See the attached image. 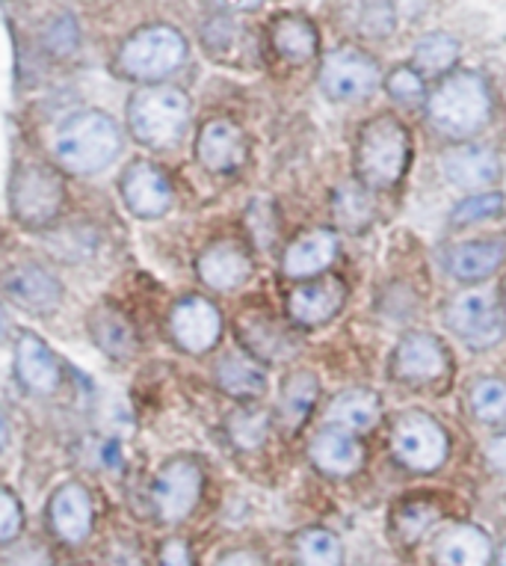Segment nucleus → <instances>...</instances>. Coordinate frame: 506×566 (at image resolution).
<instances>
[{
	"instance_id": "obj_1",
	"label": "nucleus",
	"mask_w": 506,
	"mask_h": 566,
	"mask_svg": "<svg viewBox=\"0 0 506 566\" xmlns=\"http://www.w3.org/2000/svg\"><path fill=\"white\" fill-rule=\"evenodd\" d=\"M56 160L74 176H89L110 167L122 151V134L107 113L86 111L63 122L56 134Z\"/></svg>"
},
{
	"instance_id": "obj_2",
	"label": "nucleus",
	"mask_w": 506,
	"mask_h": 566,
	"mask_svg": "<svg viewBox=\"0 0 506 566\" xmlns=\"http://www.w3.org/2000/svg\"><path fill=\"white\" fill-rule=\"evenodd\" d=\"M492 116L486 81L474 72H456L430 98V119L447 137H471Z\"/></svg>"
},
{
	"instance_id": "obj_3",
	"label": "nucleus",
	"mask_w": 506,
	"mask_h": 566,
	"mask_svg": "<svg viewBox=\"0 0 506 566\" xmlns=\"http://www.w3.org/2000/svg\"><path fill=\"white\" fill-rule=\"evenodd\" d=\"M190 122V102L176 86H148L128 102V125L134 139L164 149L181 139Z\"/></svg>"
},
{
	"instance_id": "obj_4",
	"label": "nucleus",
	"mask_w": 506,
	"mask_h": 566,
	"mask_svg": "<svg viewBox=\"0 0 506 566\" xmlns=\"http://www.w3.org/2000/svg\"><path fill=\"white\" fill-rule=\"evenodd\" d=\"M187 42L176 28H146L122 45L116 56V72L130 81H160L185 63Z\"/></svg>"
},
{
	"instance_id": "obj_5",
	"label": "nucleus",
	"mask_w": 506,
	"mask_h": 566,
	"mask_svg": "<svg viewBox=\"0 0 506 566\" xmlns=\"http://www.w3.org/2000/svg\"><path fill=\"white\" fill-rule=\"evenodd\" d=\"M12 214L28 229H45L63 214L65 187L60 172L42 164H28L15 169L10 185Z\"/></svg>"
},
{
	"instance_id": "obj_6",
	"label": "nucleus",
	"mask_w": 506,
	"mask_h": 566,
	"mask_svg": "<svg viewBox=\"0 0 506 566\" xmlns=\"http://www.w3.org/2000/svg\"><path fill=\"white\" fill-rule=\"evenodd\" d=\"M405 130L394 119L370 122L359 139V172L368 187H391L403 176Z\"/></svg>"
},
{
	"instance_id": "obj_7",
	"label": "nucleus",
	"mask_w": 506,
	"mask_h": 566,
	"mask_svg": "<svg viewBox=\"0 0 506 566\" xmlns=\"http://www.w3.org/2000/svg\"><path fill=\"white\" fill-rule=\"evenodd\" d=\"M397 460L418 472H433L447 457V437L439 428V421L424 412H409L397 421L394 439H391Z\"/></svg>"
},
{
	"instance_id": "obj_8",
	"label": "nucleus",
	"mask_w": 506,
	"mask_h": 566,
	"mask_svg": "<svg viewBox=\"0 0 506 566\" xmlns=\"http://www.w3.org/2000/svg\"><path fill=\"white\" fill-rule=\"evenodd\" d=\"M202 495V469L190 457H178L160 469L151 490L157 516L164 522L187 520Z\"/></svg>"
},
{
	"instance_id": "obj_9",
	"label": "nucleus",
	"mask_w": 506,
	"mask_h": 566,
	"mask_svg": "<svg viewBox=\"0 0 506 566\" xmlns=\"http://www.w3.org/2000/svg\"><path fill=\"white\" fill-rule=\"evenodd\" d=\"M320 81L326 95L335 102H356V98H368L377 90L379 69L370 56L341 48L326 56Z\"/></svg>"
},
{
	"instance_id": "obj_10",
	"label": "nucleus",
	"mask_w": 506,
	"mask_h": 566,
	"mask_svg": "<svg viewBox=\"0 0 506 566\" xmlns=\"http://www.w3.org/2000/svg\"><path fill=\"white\" fill-rule=\"evenodd\" d=\"M447 324L471 347H492L504 335L500 312L483 291H468V294L453 300L451 312H447Z\"/></svg>"
},
{
	"instance_id": "obj_11",
	"label": "nucleus",
	"mask_w": 506,
	"mask_h": 566,
	"mask_svg": "<svg viewBox=\"0 0 506 566\" xmlns=\"http://www.w3.org/2000/svg\"><path fill=\"white\" fill-rule=\"evenodd\" d=\"M169 329H172L178 347H185L187 353H204L220 342L222 317L211 300L187 297L172 308Z\"/></svg>"
},
{
	"instance_id": "obj_12",
	"label": "nucleus",
	"mask_w": 506,
	"mask_h": 566,
	"mask_svg": "<svg viewBox=\"0 0 506 566\" xmlns=\"http://www.w3.org/2000/svg\"><path fill=\"white\" fill-rule=\"evenodd\" d=\"M122 199L130 208V214L143 217V220H155V217H164L169 211L172 185L155 164L137 160L122 176Z\"/></svg>"
},
{
	"instance_id": "obj_13",
	"label": "nucleus",
	"mask_w": 506,
	"mask_h": 566,
	"mask_svg": "<svg viewBox=\"0 0 506 566\" xmlns=\"http://www.w3.org/2000/svg\"><path fill=\"white\" fill-rule=\"evenodd\" d=\"M3 289L12 297L15 306H21L30 315H48L63 303V285L51 270L39 264H24L15 268L3 282Z\"/></svg>"
},
{
	"instance_id": "obj_14",
	"label": "nucleus",
	"mask_w": 506,
	"mask_h": 566,
	"mask_svg": "<svg viewBox=\"0 0 506 566\" xmlns=\"http://www.w3.org/2000/svg\"><path fill=\"white\" fill-rule=\"evenodd\" d=\"M15 374L21 386L36 395H51L63 380V368L56 363L54 350L36 335H21L15 344Z\"/></svg>"
},
{
	"instance_id": "obj_15",
	"label": "nucleus",
	"mask_w": 506,
	"mask_h": 566,
	"mask_svg": "<svg viewBox=\"0 0 506 566\" xmlns=\"http://www.w3.org/2000/svg\"><path fill=\"white\" fill-rule=\"evenodd\" d=\"M51 525L65 543H83L93 531V499L81 483H65L51 499Z\"/></svg>"
},
{
	"instance_id": "obj_16",
	"label": "nucleus",
	"mask_w": 506,
	"mask_h": 566,
	"mask_svg": "<svg viewBox=\"0 0 506 566\" xmlns=\"http://www.w3.org/2000/svg\"><path fill=\"white\" fill-rule=\"evenodd\" d=\"M196 151H199V160L211 172H231L246 160V139H243L238 125H231L225 119H213L199 134Z\"/></svg>"
},
{
	"instance_id": "obj_17",
	"label": "nucleus",
	"mask_w": 506,
	"mask_h": 566,
	"mask_svg": "<svg viewBox=\"0 0 506 566\" xmlns=\"http://www.w3.org/2000/svg\"><path fill=\"white\" fill-rule=\"evenodd\" d=\"M444 176L462 190H479L500 178V160L483 146H460L444 155Z\"/></svg>"
},
{
	"instance_id": "obj_18",
	"label": "nucleus",
	"mask_w": 506,
	"mask_h": 566,
	"mask_svg": "<svg viewBox=\"0 0 506 566\" xmlns=\"http://www.w3.org/2000/svg\"><path fill=\"white\" fill-rule=\"evenodd\" d=\"M249 273H252V264H249L246 250H240L238 243L231 241L213 243L199 259V276H202L204 285L217 291L240 289Z\"/></svg>"
},
{
	"instance_id": "obj_19",
	"label": "nucleus",
	"mask_w": 506,
	"mask_h": 566,
	"mask_svg": "<svg viewBox=\"0 0 506 566\" xmlns=\"http://www.w3.org/2000/svg\"><path fill=\"white\" fill-rule=\"evenodd\" d=\"M394 365H397V374H400L403 380L424 382V380L442 377L447 359H444V347L435 342L433 335L418 333L400 342Z\"/></svg>"
},
{
	"instance_id": "obj_20",
	"label": "nucleus",
	"mask_w": 506,
	"mask_h": 566,
	"mask_svg": "<svg viewBox=\"0 0 506 566\" xmlns=\"http://www.w3.org/2000/svg\"><path fill=\"white\" fill-rule=\"evenodd\" d=\"M506 259V241L504 238H492V241H474L460 243L447 252V270L456 279L474 282V279L492 276L500 261Z\"/></svg>"
},
{
	"instance_id": "obj_21",
	"label": "nucleus",
	"mask_w": 506,
	"mask_h": 566,
	"mask_svg": "<svg viewBox=\"0 0 506 566\" xmlns=\"http://www.w3.org/2000/svg\"><path fill=\"white\" fill-rule=\"evenodd\" d=\"M344 303V285L338 279H326V282H317V285H303L291 294V315L299 324H326L329 317H335V312L341 308Z\"/></svg>"
},
{
	"instance_id": "obj_22",
	"label": "nucleus",
	"mask_w": 506,
	"mask_h": 566,
	"mask_svg": "<svg viewBox=\"0 0 506 566\" xmlns=\"http://www.w3.org/2000/svg\"><path fill=\"white\" fill-rule=\"evenodd\" d=\"M312 460L329 474H350L361 465V446L350 430L326 428L312 442Z\"/></svg>"
},
{
	"instance_id": "obj_23",
	"label": "nucleus",
	"mask_w": 506,
	"mask_h": 566,
	"mask_svg": "<svg viewBox=\"0 0 506 566\" xmlns=\"http://www.w3.org/2000/svg\"><path fill=\"white\" fill-rule=\"evenodd\" d=\"M338 252V241L331 232H308L299 241L291 243L285 252V273L287 276H314L331 264Z\"/></svg>"
},
{
	"instance_id": "obj_24",
	"label": "nucleus",
	"mask_w": 506,
	"mask_h": 566,
	"mask_svg": "<svg viewBox=\"0 0 506 566\" xmlns=\"http://www.w3.org/2000/svg\"><path fill=\"white\" fill-rule=\"evenodd\" d=\"M439 560H442V566H488L492 539L474 525H460L442 539Z\"/></svg>"
},
{
	"instance_id": "obj_25",
	"label": "nucleus",
	"mask_w": 506,
	"mask_h": 566,
	"mask_svg": "<svg viewBox=\"0 0 506 566\" xmlns=\"http://www.w3.org/2000/svg\"><path fill=\"white\" fill-rule=\"evenodd\" d=\"M89 333H93L95 344L102 347L107 356L113 359H128L130 353L137 350V335H134V326L125 321V315H119L116 308H95L89 315Z\"/></svg>"
},
{
	"instance_id": "obj_26",
	"label": "nucleus",
	"mask_w": 506,
	"mask_h": 566,
	"mask_svg": "<svg viewBox=\"0 0 506 566\" xmlns=\"http://www.w3.org/2000/svg\"><path fill=\"white\" fill-rule=\"evenodd\" d=\"M379 418V400L377 395L370 391H347L341 398H335V403L329 407V424L341 430H350V433H361V430H370L377 424Z\"/></svg>"
},
{
	"instance_id": "obj_27",
	"label": "nucleus",
	"mask_w": 506,
	"mask_h": 566,
	"mask_svg": "<svg viewBox=\"0 0 506 566\" xmlns=\"http://www.w3.org/2000/svg\"><path fill=\"white\" fill-rule=\"evenodd\" d=\"M217 382L222 386V391H229L231 398H259L261 391L267 389L264 371L243 356H225L217 365Z\"/></svg>"
},
{
	"instance_id": "obj_28",
	"label": "nucleus",
	"mask_w": 506,
	"mask_h": 566,
	"mask_svg": "<svg viewBox=\"0 0 506 566\" xmlns=\"http://www.w3.org/2000/svg\"><path fill=\"white\" fill-rule=\"evenodd\" d=\"M273 42H276L278 54L291 60V63H305L317 51V33L303 19L278 21L276 30H273Z\"/></svg>"
},
{
	"instance_id": "obj_29",
	"label": "nucleus",
	"mask_w": 506,
	"mask_h": 566,
	"mask_svg": "<svg viewBox=\"0 0 506 566\" xmlns=\"http://www.w3.org/2000/svg\"><path fill=\"white\" fill-rule=\"evenodd\" d=\"M412 60L421 72H433V75L447 72L460 60V42L447 33H430V36L418 39Z\"/></svg>"
},
{
	"instance_id": "obj_30",
	"label": "nucleus",
	"mask_w": 506,
	"mask_h": 566,
	"mask_svg": "<svg viewBox=\"0 0 506 566\" xmlns=\"http://www.w3.org/2000/svg\"><path fill=\"white\" fill-rule=\"evenodd\" d=\"M240 333H243V342L249 344V350L259 353V356H267V359H285L287 335L278 329L276 324H267V321H255V317H243L240 321Z\"/></svg>"
},
{
	"instance_id": "obj_31",
	"label": "nucleus",
	"mask_w": 506,
	"mask_h": 566,
	"mask_svg": "<svg viewBox=\"0 0 506 566\" xmlns=\"http://www.w3.org/2000/svg\"><path fill=\"white\" fill-rule=\"evenodd\" d=\"M299 560L303 566H341V543L329 531H305L299 537Z\"/></svg>"
},
{
	"instance_id": "obj_32",
	"label": "nucleus",
	"mask_w": 506,
	"mask_h": 566,
	"mask_svg": "<svg viewBox=\"0 0 506 566\" xmlns=\"http://www.w3.org/2000/svg\"><path fill=\"white\" fill-rule=\"evenodd\" d=\"M314 398H317V380L312 374H294L282 391V416L287 424H299L308 416Z\"/></svg>"
},
{
	"instance_id": "obj_33",
	"label": "nucleus",
	"mask_w": 506,
	"mask_h": 566,
	"mask_svg": "<svg viewBox=\"0 0 506 566\" xmlns=\"http://www.w3.org/2000/svg\"><path fill=\"white\" fill-rule=\"evenodd\" d=\"M471 407L479 421L500 424L506 421V386L497 380H483L477 389L471 391Z\"/></svg>"
},
{
	"instance_id": "obj_34",
	"label": "nucleus",
	"mask_w": 506,
	"mask_h": 566,
	"mask_svg": "<svg viewBox=\"0 0 506 566\" xmlns=\"http://www.w3.org/2000/svg\"><path fill=\"white\" fill-rule=\"evenodd\" d=\"M229 433L234 446L240 448H259L267 439V416L259 409H238L229 418Z\"/></svg>"
},
{
	"instance_id": "obj_35",
	"label": "nucleus",
	"mask_w": 506,
	"mask_h": 566,
	"mask_svg": "<svg viewBox=\"0 0 506 566\" xmlns=\"http://www.w3.org/2000/svg\"><path fill=\"white\" fill-rule=\"evenodd\" d=\"M335 211H338V220L347 229H361L370 220V214H373V205H370L365 190L347 185L335 193Z\"/></svg>"
},
{
	"instance_id": "obj_36",
	"label": "nucleus",
	"mask_w": 506,
	"mask_h": 566,
	"mask_svg": "<svg viewBox=\"0 0 506 566\" xmlns=\"http://www.w3.org/2000/svg\"><path fill=\"white\" fill-rule=\"evenodd\" d=\"M77 42H81V33H77V24H74L72 15H56L45 28V33H42V45L54 56L74 54Z\"/></svg>"
},
{
	"instance_id": "obj_37",
	"label": "nucleus",
	"mask_w": 506,
	"mask_h": 566,
	"mask_svg": "<svg viewBox=\"0 0 506 566\" xmlns=\"http://www.w3.org/2000/svg\"><path fill=\"white\" fill-rule=\"evenodd\" d=\"M500 211H504V196L500 193L471 196V199H465V202L453 208V223H479V220L497 217Z\"/></svg>"
},
{
	"instance_id": "obj_38",
	"label": "nucleus",
	"mask_w": 506,
	"mask_h": 566,
	"mask_svg": "<svg viewBox=\"0 0 506 566\" xmlns=\"http://www.w3.org/2000/svg\"><path fill=\"white\" fill-rule=\"evenodd\" d=\"M388 93L394 95L400 104H418L424 98V81H421V75H418L414 69L400 65V69H394L391 77H388Z\"/></svg>"
},
{
	"instance_id": "obj_39",
	"label": "nucleus",
	"mask_w": 506,
	"mask_h": 566,
	"mask_svg": "<svg viewBox=\"0 0 506 566\" xmlns=\"http://www.w3.org/2000/svg\"><path fill=\"white\" fill-rule=\"evenodd\" d=\"M361 30L368 36H386L394 30V12L388 0H365L361 7Z\"/></svg>"
},
{
	"instance_id": "obj_40",
	"label": "nucleus",
	"mask_w": 506,
	"mask_h": 566,
	"mask_svg": "<svg viewBox=\"0 0 506 566\" xmlns=\"http://www.w3.org/2000/svg\"><path fill=\"white\" fill-rule=\"evenodd\" d=\"M21 522H24V516H21V504L15 502V495L0 490V539L19 537Z\"/></svg>"
},
{
	"instance_id": "obj_41",
	"label": "nucleus",
	"mask_w": 506,
	"mask_h": 566,
	"mask_svg": "<svg viewBox=\"0 0 506 566\" xmlns=\"http://www.w3.org/2000/svg\"><path fill=\"white\" fill-rule=\"evenodd\" d=\"M0 566H48V555L36 546H15L0 555Z\"/></svg>"
},
{
	"instance_id": "obj_42",
	"label": "nucleus",
	"mask_w": 506,
	"mask_h": 566,
	"mask_svg": "<svg viewBox=\"0 0 506 566\" xmlns=\"http://www.w3.org/2000/svg\"><path fill=\"white\" fill-rule=\"evenodd\" d=\"M418 513H421V507H412V511H405L403 516H400V528H403V537L405 539L418 537V534H421V531H424L426 525L433 522V516H435V513L430 511V507H426V511H424V516H418Z\"/></svg>"
},
{
	"instance_id": "obj_43",
	"label": "nucleus",
	"mask_w": 506,
	"mask_h": 566,
	"mask_svg": "<svg viewBox=\"0 0 506 566\" xmlns=\"http://www.w3.org/2000/svg\"><path fill=\"white\" fill-rule=\"evenodd\" d=\"M160 566H193L190 548L185 539H169L160 552Z\"/></svg>"
},
{
	"instance_id": "obj_44",
	"label": "nucleus",
	"mask_w": 506,
	"mask_h": 566,
	"mask_svg": "<svg viewBox=\"0 0 506 566\" xmlns=\"http://www.w3.org/2000/svg\"><path fill=\"white\" fill-rule=\"evenodd\" d=\"M217 566H261V557L255 552H229Z\"/></svg>"
},
{
	"instance_id": "obj_45",
	"label": "nucleus",
	"mask_w": 506,
	"mask_h": 566,
	"mask_svg": "<svg viewBox=\"0 0 506 566\" xmlns=\"http://www.w3.org/2000/svg\"><path fill=\"white\" fill-rule=\"evenodd\" d=\"M488 460H492L497 469H506V437L492 442V448H488Z\"/></svg>"
},
{
	"instance_id": "obj_46",
	"label": "nucleus",
	"mask_w": 506,
	"mask_h": 566,
	"mask_svg": "<svg viewBox=\"0 0 506 566\" xmlns=\"http://www.w3.org/2000/svg\"><path fill=\"white\" fill-rule=\"evenodd\" d=\"M220 3L225 7V10L246 12V10H259L264 0H220Z\"/></svg>"
},
{
	"instance_id": "obj_47",
	"label": "nucleus",
	"mask_w": 506,
	"mask_h": 566,
	"mask_svg": "<svg viewBox=\"0 0 506 566\" xmlns=\"http://www.w3.org/2000/svg\"><path fill=\"white\" fill-rule=\"evenodd\" d=\"M10 446V421H7V416L0 412V451Z\"/></svg>"
},
{
	"instance_id": "obj_48",
	"label": "nucleus",
	"mask_w": 506,
	"mask_h": 566,
	"mask_svg": "<svg viewBox=\"0 0 506 566\" xmlns=\"http://www.w3.org/2000/svg\"><path fill=\"white\" fill-rule=\"evenodd\" d=\"M7 315H3V308H0V338H3V335H7Z\"/></svg>"
},
{
	"instance_id": "obj_49",
	"label": "nucleus",
	"mask_w": 506,
	"mask_h": 566,
	"mask_svg": "<svg viewBox=\"0 0 506 566\" xmlns=\"http://www.w3.org/2000/svg\"><path fill=\"white\" fill-rule=\"evenodd\" d=\"M497 566H506V546H504V552H500V557H497Z\"/></svg>"
}]
</instances>
